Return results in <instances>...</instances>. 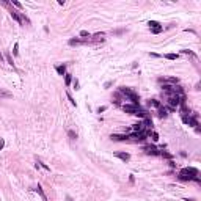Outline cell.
Instances as JSON below:
<instances>
[{"instance_id": "21", "label": "cell", "mask_w": 201, "mask_h": 201, "mask_svg": "<svg viewBox=\"0 0 201 201\" xmlns=\"http://www.w3.org/2000/svg\"><path fill=\"white\" fill-rule=\"evenodd\" d=\"M38 167H42V168H44V170H47V171L50 170V168L47 167V165H46V163H42V162H36V168H38Z\"/></svg>"}, {"instance_id": "1", "label": "cell", "mask_w": 201, "mask_h": 201, "mask_svg": "<svg viewBox=\"0 0 201 201\" xmlns=\"http://www.w3.org/2000/svg\"><path fill=\"white\" fill-rule=\"evenodd\" d=\"M181 181H196L200 182V178H198V170L196 168H182L179 171V176H178Z\"/></svg>"}, {"instance_id": "27", "label": "cell", "mask_w": 201, "mask_h": 201, "mask_svg": "<svg viewBox=\"0 0 201 201\" xmlns=\"http://www.w3.org/2000/svg\"><path fill=\"white\" fill-rule=\"evenodd\" d=\"M11 3H13V5H14V6H17V8H22V5H21V3H19V2H16V0H13Z\"/></svg>"}, {"instance_id": "15", "label": "cell", "mask_w": 201, "mask_h": 201, "mask_svg": "<svg viewBox=\"0 0 201 201\" xmlns=\"http://www.w3.org/2000/svg\"><path fill=\"white\" fill-rule=\"evenodd\" d=\"M148 25H149V28H157V27H160V24L157 21H149Z\"/></svg>"}, {"instance_id": "10", "label": "cell", "mask_w": 201, "mask_h": 201, "mask_svg": "<svg viewBox=\"0 0 201 201\" xmlns=\"http://www.w3.org/2000/svg\"><path fill=\"white\" fill-rule=\"evenodd\" d=\"M35 190H36V192H38V195H39V196L42 198V201H47V196H46L44 190H42V187L39 186V184H38V186H36V189H35Z\"/></svg>"}, {"instance_id": "25", "label": "cell", "mask_w": 201, "mask_h": 201, "mask_svg": "<svg viewBox=\"0 0 201 201\" xmlns=\"http://www.w3.org/2000/svg\"><path fill=\"white\" fill-rule=\"evenodd\" d=\"M66 96H68V99H69V101H71V104H72V105H77V104H76V101L72 99V96L69 94V93H66Z\"/></svg>"}, {"instance_id": "2", "label": "cell", "mask_w": 201, "mask_h": 201, "mask_svg": "<svg viewBox=\"0 0 201 201\" xmlns=\"http://www.w3.org/2000/svg\"><path fill=\"white\" fill-rule=\"evenodd\" d=\"M119 94H124L134 105H140V99H138V94H137L135 91L129 90V88H126V87H121L119 88Z\"/></svg>"}, {"instance_id": "17", "label": "cell", "mask_w": 201, "mask_h": 201, "mask_svg": "<svg viewBox=\"0 0 201 201\" xmlns=\"http://www.w3.org/2000/svg\"><path fill=\"white\" fill-rule=\"evenodd\" d=\"M148 135H151L154 141H157V140H159V134H157V132H154V130H149V132H148Z\"/></svg>"}, {"instance_id": "6", "label": "cell", "mask_w": 201, "mask_h": 201, "mask_svg": "<svg viewBox=\"0 0 201 201\" xmlns=\"http://www.w3.org/2000/svg\"><path fill=\"white\" fill-rule=\"evenodd\" d=\"M115 156H116L118 159H121L123 162H127V160L130 159V154H129V152H115Z\"/></svg>"}, {"instance_id": "30", "label": "cell", "mask_w": 201, "mask_h": 201, "mask_svg": "<svg viewBox=\"0 0 201 201\" xmlns=\"http://www.w3.org/2000/svg\"><path fill=\"white\" fill-rule=\"evenodd\" d=\"M74 88H76V90H79V80H74Z\"/></svg>"}, {"instance_id": "14", "label": "cell", "mask_w": 201, "mask_h": 201, "mask_svg": "<svg viewBox=\"0 0 201 201\" xmlns=\"http://www.w3.org/2000/svg\"><path fill=\"white\" fill-rule=\"evenodd\" d=\"M149 105H151V107H156V108H159V107H162V104H160L157 99H151V101H149Z\"/></svg>"}, {"instance_id": "4", "label": "cell", "mask_w": 201, "mask_h": 201, "mask_svg": "<svg viewBox=\"0 0 201 201\" xmlns=\"http://www.w3.org/2000/svg\"><path fill=\"white\" fill-rule=\"evenodd\" d=\"M123 107V110L126 112V113H130V115H135L140 112V105H134V104H124Z\"/></svg>"}, {"instance_id": "28", "label": "cell", "mask_w": 201, "mask_h": 201, "mask_svg": "<svg viewBox=\"0 0 201 201\" xmlns=\"http://www.w3.org/2000/svg\"><path fill=\"white\" fill-rule=\"evenodd\" d=\"M105 110H107V107L102 105V107H99V108H98V113H101V112H105Z\"/></svg>"}, {"instance_id": "13", "label": "cell", "mask_w": 201, "mask_h": 201, "mask_svg": "<svg viewBox=\"0 0 201 201\" xmlns=\"http://www.w3.org/2000/svg\"><path fill=\"white\" fill-rule=\"evenodd\" d=\"M143 126L144 127H148V129H152V119L151 118H144V123H143Z\"/></svg>"}, {"instance_id": "9", "label": "cell", "mask_w": 201, "mask_h": 201, "mask_svg": "<svg viewBox=\"0 0 201 201\" xmlns=\"http://www.w3.org/2000/svg\"><path fill=\"white\" fill-rule=\"evenodd\" d=\"M132 130H134V132H143V130H144L143 123H137V124H132Z\"/></svg>"}, {"instance_id": "16", "label": "cell", "mask_w": 201, "mask_h": 201, "mask_svg": "<svg viewBox=\"0 0 201 201\" xmlns=\"http://www.w3.org/2000/svg\"><path fill=\"white\" fill-rule=\"evenodd\" d=\"M71 82H72L71 74H65V83H66V87H69V85H71Z\"/></svg>"}, {"instance_id": "32", "label": "cell", "mask_w": 201, "mask_h": 201, "mask_svg": "<svg viewBox=\"0 0 201 201\" xmlns=\"http://www.w3.org/2000/svg\"><path fill=\"white\" fill-rule=\"evenodd\" d=\"M0 61H3V55H2V52H0Z\"/></svg>"}, {"instance_id": "19", "label": "cell", "mask_w": 201, "mask_h": 201, "mask_svg": "<svg viewBox=\"0 0 201 201\" xmlns=\"http://www.w3.org/2000/svg\"><path fill=\"white\" fill-rule=\"evenodd\" d=\"M178 57H179L178 53H167V55H165V58H168V60H176Z\"/></svg>"}, {"instance_id": "11", "label": "cell", "mask_w": 201, "mask_h": 201, "mask_svg": "<svg viewBox=\"0 0 201 201\" xmlns=\"http://www.w3.org/2000/svg\"><path fill=\"white\" fill-rule=\"evenodd\" d=\"M0 98L11 99V98H13V93H10V91H5V90H0Z\"/></svg>"}, {"instance_id": "8", "label": "cell", "mask_w": 201, "mask_h": 201, "mask_svg": "<svg viewBox=\"0 0 201 201\" xmlns=\"http://www.w3.org/2000/svg\"><path fill=\"white\" fill-rule=\"evenodd\" d=\"M168 110H170V108H167V107H159V108H157V113H159L160 118H165L168 115Z\"/></svg>"}, {"instance_id": "12", "label": "cell", "mask_w": 201, "mask_h": 201, "mask_svg": "<svg viewBox=\"0 0 201 201\" xmlns=\"http://www.w3.org/2000/svg\"><path fill=\"white\" fill-rule=\"evenodd\" d=\"M55 69H57V72L60 74V76H65V74H66V65H60V66H57Z\"/></svg>"}, {"instance_id": "5", "label": "cell", "mask_w": 201, "mask_h": 201, "mask_svg": "<svg viewBox=\"0 0 201 201\" xmlns=\"http://www.w3.org/2000/svg\"><path fill=\"white\" fill-rule=\"evenodd\" d=\"M144 152H146L148 156H160V151L156 146H152V144H146V146H144Z\"/></svg>"}, {"instance_id": "3", "label": "cell", "mask_w": 201, "mask_h": 201, "mask_svg": "<svg viewBox=\"0 0 201 201\" xmlns=\"http://www.w3.org/2000/svg\"><path fill=\"white\" fill-rule=\"evenodd\" d=\"M198 113H192V116L189 115H182V121H184V124H189V126H198Z\"/></svg>"}, {"instance_id": "24", "label": "cell", "mask_w": 201, "mask_h": 201, "mask_svg": "<svg viewBox=\"0 0 201 201\" xmlns=\"http://www.w3.org/2000/svg\"><path fill=\"white\" fill-rule=\"evenodd\" d=\"M80 36H88V38H91V33L87 31V30H82V31H80Z\"/></svg>"}, {"instance_id": "20", "label": "cell", "mask_w": 201, "mask_h": 201, "mask_svg": "<svg viewBox=\"0 0 201 201\" xmlns=\"http://www.w3.org/2000/svg\"><path fill=\"white\" fill-rule=\"evenodd\" d=\"M68 135H69L71 140H76L77 138V132H74V130H68Z\"/></svg>"}, {"instance_id": "31", "label": "cell", "mask_w": 201, "mask_h": 201, "mask_svg": "<svg viewBox=\"0 0 201 201\" xmlns=\"http://www.w3.org/2000/svg\"><path fill=\"white\" fill-rule=\"evenodd\" d=\"M3 146H5V140H0V151L3 149Z\"/></svg>"}, {"instance_id": "23", "label": "cell", "mask_w": 201, "mask_h": 201, "mask_svg": "<svg viewBox=\"0 0 201 201\" xmlns=\"http://www.w3.org/2000/svg\"><path fill=\"white\" fill-rule=\"evenodd\" d=\"M162 30H163V27H162V25H160V27H157V28H151V31H152V33H160Z\"/></svg>"}, {"instance_id": "7", "label": "cell", "mask_w": 201, "mask_h": 201, "mask_svg": "<svg viewBox=\"0 0 201 201\" xmlns=\"http://www.w3.org/2000/svg\"><path fill=\"white\" fill-rule=\"evenodd\" d=\"M110 138L112 140H116V141H124V140H129V135H116V134H113Z\"/></svg>"}, {"instance_id": "29", "label": "cell", "mask_w": 201, "mask_h": 201, "mask_svg": "<svg viewBox=\"0 0 201 201\" xmlns=\"http://www.w3.org/2000/svg\"><path fill=\"white\" fill-rule=\"evenodd\" d=\"M112 85H113V82H105V83H104V88H110Z\"/></svg>"}, {"instance_id": "26", "label": "cell", "mask_w": 201, "mask_h": 201, "mask_svg": "<svg viewBox=\"0 0 201 201\" xmlns=\"http://www.w3.org/2000/svg\"><path fill=\"white\" fill-rule=\"evenodd\" d=\"M160 156H162V157H167V159H171V157H173L171 154H168V152H160Z\"/></svg>"}, {"instance_id": "22", "label": "cell", "mask_w": 201, "mask_h": 201, "mask_svg": "<svg viewBox=\"0 0 201 201\" xmlns=\"http://www.w3.org/2000/svg\"><path fill=\"white\" fill-rule=\"evenodd\" d=\"M6 61H8V65L14 66V63H13V58H11V55H10V53H6Z\"/></svg>"}, {"instance_id": "18", "label": "cell", "mask_w": 201, "mask_h": 201, "mask_svg": "<svg viewBox=\"0 0 201 201\" xmlns=\"http://www.w3.org/2000/svg\"><path fill=\"white\" fill-rule=\"evenodd\" d=\"M13 55H14V57H17V55H19V42H16L14 47H13Z\"/></svg>"}]
</instances>
